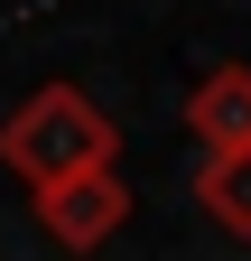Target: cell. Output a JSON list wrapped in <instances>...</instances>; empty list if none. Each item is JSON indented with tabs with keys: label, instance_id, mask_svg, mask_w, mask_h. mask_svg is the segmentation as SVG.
Wrapping results in <instances>:
<instances>
[{
	"label": "cell",
	"instance_id": "cell-1",
	"mask_svg": "<svg viewBox=\"0 0 251 261\" xmlns=\"http://www.w3.org/2000/svg\"><path fill=\"white\" fill-rule=\"evenodd\" d=\"M0 159L28 177V196H47V187H66V177L121 168V121L93 103L84 84H38L10 121H0Z\"/></svg>",
	"mask_w": 251,
	"mask_h": 261
},
{
	"label": "cell",
	"instance_id": "cell-2",
	"mask_svg": "<svg viewBox=\"0 0 251 261\" xmlns=\"http://www.w3.org/2000/svg\"><path fill=\"white\" fill-rule=\"evenodd\" d=\"M28 205H38V224L66 252H93V243H112L131 224V187H121V168H93V177H66V187L28 196Z\"/></svg>",
	"mask_w": 251,
	"mask_h": 261
},
{
	"label": "cell",
	"instance_id": "cell-3",
	"mask_svg": "<svg viewBox=\"0 0 251 261\" xmlns=\"http://www.w3.org/2000/svg\"><path fill=\"white\" fill-rule=\"evenodd\" d=\"M186 130L205 140V159L251 149V65H214V75H196V93H186Z\"/></svg>",
	"mask_w": 251,
	"mask_h": 261
},
{
	"label": "cell",
	"instance_id": "cell-4",
	"mask_svg": "<svg viewBox=\"0 0 251 261\" xmlns=\"http://www.w3.org/2000/svg\"><path fill=\"white\" fill-rule=\"evenodd\" d=\"M196 205L224 224L233 243H251V149H224V159H205L196 168Z\"/></svg>",
	"mask_w": 251,
	"mask_h": 261
}]
</instances>
